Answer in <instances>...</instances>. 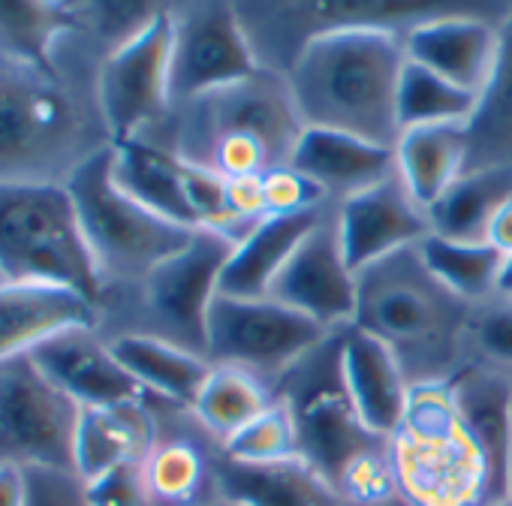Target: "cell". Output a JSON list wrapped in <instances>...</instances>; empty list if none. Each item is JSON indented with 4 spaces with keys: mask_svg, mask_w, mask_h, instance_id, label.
<instances>
[{
    "mask_svg": "<svg viewBox=\"0 0 512 506\" xmlns=\"http://www.w3.org/2000/svg\"><path fill=\"white\" fill-rule=\"evenodd\" d=\"M145 482L154 503H169V506L190 503L205 482V464L199 449L184 440L157 443L145 458Z\"/></svg>",
    "mask_w": 512,
    "mask_h": 506,
    "instance_id": "obj_35",
    "label": "cell"
},
{
    "mask_svg": "<svg viewBox=\"0 0 512 506\" xmlns=\"http://www.w3.org/2000/svg\"><path fill=\"white\" fill-rule=\"evenodd\" d=\"M31 497L28 506H88L85 482L67 470L28 467Z\"/></svg>",
    "mask_w": 512,
    "mask_h": 506,
    "instance_id": "obj_39",
    "label": "cell"
},
{
    "mask_svg": "<svg viewBox=\"0 0 512 506\" xmlns=\"http://www.w3.org/2000/svg\"><path fill=\"white\" fill-rule=\"evenodd\" d=\"M220 497L238 506H341L338 488L308 461L281 464H235L220 461Z\"/></svg>",
    "mask_w": 512,
    "mask_h": 506,
    "instance_id": "obj_24",
    "label": "cell"
},
{
    "mask_svg": "<svg viewBox=\"0 0 512 506\" xmlns=\"http://www.w3.org/2000/svg\"><path fill=\"white\" fill-rule=\"evenodd\" d=\"M112 175L133 199H139L163 220L184 229H199L187 202L181 154H169L163 148L145 145L142 139H130L112 145Z\"/></svg>",
    "mask_w": 512,
    "mask_h": 506,
    "instance_id": "obj_26",
    "label": "cell"
},
{
    "mask_svg": "<svg viewBox=\"0 0 512 506\" xmlns=\"http://www.w3.org/2000/svg\"><path fill=\"white\" fill-rule=\"evenodd\" d=\"M512 196V169L506 163L470 166L425 214L431 235L452 241H485L494 211Z\"/></svg>",
    "mask_w": 512,
    "mask_h": 506,
    "instance_id": "obj_28",
    "label": "cell"
},
{
    "mask_svg": "<svg viewBox=\"0 0 512 506\" xmlns=\"http://www.w3.org/2000/svg\"><path fill=\"white\" fill-rule=\"evenodd\" d=\"M263 184H266V217H293V214L320 211V202L329 196L323 187H317L293 166L266 172Z\"/></svg>",
    "mask_w": 512,
    "mask_h": 506,
    "instance_id": "obj_37",
    "label": "cell"
},
{
    "mask_svg": "<svg viewBox=\"0 0 512 506\" xmlns=\"http://www.w3.org/2000/svg\"><path fill=\"white\" fill-rule=\"evenodd\" d=\"M223 458L235 464H281L302 458L296 422L284 398L272 401L260 416H253L244 428L226 437Z\"/></svg>",
    "mask_w": 512,
    "mask_h": 506,
    "instance_id": "obj_34",
    "label": "cell"
},
{
    "mask_svg": "<svg viewBox=\"0 0 512 506\" xmlns=\"http://www.w3.org/2000/svg\"><path fill=\"white\" fill-rule=\"evenodd\" d=\"M470 127L404 130L395 142V172L410 199L428 211L470 169Z\"/></svg>",
    "mask_w": 512,
    "mask_h": 506,
    "instance_id": "obj_25",
    "label": "cell"
},
{
    "mask_svg": "<svg viewBox=\"0 0 512 506\" xmlns=\"http://www.w3.org/2000/svg\"><path fill=\"white\" fill-rule=\"evenodd\" d=\"M85 7L76 4H22L0 0V55L31 67L43 76L52 73L55 43L82 25Z\"/></svg>",
    "mask_w": 512,
    "mask_h": 506,
    "instance_id": "obj_29",
    "label": "cell"
},
{
    "mask_svg": "<svg viewBox=\"0 0 512 506\" xmlns=\"http://www.w3.org/2000/svg\"><path fill=\"white\" fill-rule=\"evenodd\" d=\"M37 368L79 407H115L142 401L145 389L124 371L112 347L91 329H67L31 350Z\"/></svg>",
    "mask_w": 512,
    "mask_h": 506,
    "instance_id": "obj_17",
    "label": "cell"
},
{
    "mask_svg": "<svg viewBox=\"0 0 512 506\" xmlns=\"http://www.w3.org/2000/svg\"><path fill=\"white\" fill-rule=\"evenodd\" d=\"M154 422L142 401L82 407L76 428V476L97 479L124 464H142L154 449Z\"/></svg>",
    "mask_w": 512,
    "mask_h": 506,
    "instance_id": "obj_23",
    "label": "cell"
},
{
    "mask_svg": "<svg viewBox=\"0 0 512 506\" xmlns=\"http://www.w3.org/2000/svg\"><path fill=\"white\" fill-rule=\"evenodd\" d=\"M479 347L503 362V365H512V308H500V311H491L482 323H479Z\"/></svg>",
    "mask_w": 512,
    "mask_h": 506,
    "instance_id": "obj_40",
    "label": "cell"
},
{
    "mask_svg": "<svg viewBox=\"0 0 512 506\" xmlns=\"http://www.w3.org/2000/svg\"><path fill=\"white\" fill-rule=\"evenodd\" d=\"M482 97L446 82L443 76L410 64L398 82V130H419V127H470L479 112Z\"/></svg>",
    "mask_w": 512,
    "mask_h": 506,
    "instance_id": "obj_31",
    "label": "cell"
},
{
    "mask_svg": "<svg viewBox=\"0 0 512 506\" xmlns=\"http://www.w3.org/2000/svg\"><path fill=\"white\" fill-rule=\"evenodd\" d=\"M284 404L293 413L299 455L335 488L344 470L365 452L383 446L359 419L341 377V335H329L287 374Z\"/></svg>",
    "mask_w": 512,
    "mask_h": 506,
    "instance_id": "obj_5",
    "label": "cell"
},
{
    "mask_svg": "<svg viewBox=\"0 0 512 506\" xmlns=\"http://www.w3.org/2000/svg\"><path fill=\"white\" fill-rule=\"evenodd\" d=\"M509 497H512V473H509Z\"/></svg>",
    "mask_w": 512,
    "mask_h": 506,
    "instance_id": "obj_47",
    "label": "cell"
},
{
    "mask_svg": "<svg viewBox=\"0 0 512 506\" xmlns=\"http://www.w3.org/2000/svg\"><path fill=\"white\" fill-rule=\"evenodd\" d=\"M28 497H31L28 467L0 464V506H28Z\"/></svg>",
    "mask_w": 512,
    "mask_h": 506,
    "instance_id": "obj_41",
    "label": "cell"
},
{
    "mask_svg": "<svg viewBox=\"0 0 512 506\" xmlns=\"http://www.w3.org/2000/svg\"><path fill=\"white\" fill-rule=\"evenodd\" d=\"M485 241L494 250H500L506 260L512 257V196L494 211V217L488 223V232H485Z\"/></svg>",
    "mask_w": 512,
    "mask_h": 506,
    "instance_id": "obj_42",
    "label": "cell"
},
{
    "mask_svg": "<svg viewBox=\"0 0 512 506\" xmlns=\"http://www.w3.org/2000/svg\"><path fill=\"white\" fill-rule=\"evenodd\" d=\"M211 506H238V503H229V500H223V497H220V500H217V503H211Z\"/></svg>",
    "mask_w": 512,
    "mask_h": 506,
    "instance_id": "obj_46",
    "label": "cell"
},
{
    "mask_svg": "<svg viewBox=\"0 0 512 506\" xmlns=\"http://www.w3.org/2000/svg\"><path fill=\"white\" fill-rule=\"evenodd\" d=\"M491 506H512V497H506V500H497V503H491Z\"/></svg>",
    "mask_w": 512,
    "mask_h": 506,
    "instance_id": "obj_45",
    "label": "cell"
},
{
    "mask_svg": "<svg viewBox=\"0 0 512 506\" xmlns=\"http://www.w3.org/2000/svg\"><path fill=\"white\" fill-rule=\"evenodd\" d=\"M0 281L55 284L100 299L103 269L67 184L0 178Z\"/></svg>",
    "mask_w": 512,
    "mask_h": 506,
    "instance_id": "obj_2",
    "label": "cell"
},
{
    "mask_svg": "<svg viewBox=\"0 0 512 506\" xmlns=\"http://www.w3.org/2000/svg\"><path fill=\"white\" fill-rule=\"evenodd\" d=\"M341 377L344 389L377 440H392L404 422L410 386L401 374L398 353L365 329L341 332Z\"/></svg>",
    "mask_w": 512,
    "mask_h": 506,
    "instance_id": "obj_18",
    "label": "cell"
},
{
    "mask_svg": "<svg viewBox=\"0 0 512 506\" xmlns=\"http://www.w3.org/2000/svg\"><path fill=\"white\" fill-rule=\"evenodd\" d=\"M82 407L61 392L31 353L0 362V464L76 473Z\"/></svg>",
    "mask_w": 512,
    "mask_h": 506,
    "instance_id": "obj_6",
    "label": "cell"
},
{
    "mask_svg": "<svg viewBox=\"0 0 512 506\" xmlns=\"http://www.w3.org/2000/svg\"><path fill=\"white\" fill-rule=\"evenodd\" d=\"M272 401L275 398L250 371L235 365H217L211 368L190 410L223 443L238 428H244L253 416H260Z\"/></svg>",
    "mask_w": 512,
    "mask_h": 506,
    "instance_id": "obj_32",
    "label": "cell"
},
{
    "mask_svg": "<svg viewBox=\"0 0 512 506\" xmlns=\"http://www.w3.org/2000/svg\"><path fill=\"white\" fill-rule=\"evenodd\" d=\"M172 13H151L142 28L118 43L97 79V97L112 145L139 139V130L163 115L172 100Z\"/></svg>",
    "mask_w": 512,
    "mask_h": 506,
    "instance_id": "obj_7",
    "label": "cell"
},
{
    "mask_svg": "<svg viewBox=\"0 0 512 506\" xmlns=\"http://www.w3.org/2000/svg\"><path fill=\"white\" fill-rule=\"evenodd\" d=\"M88 506H154L145 482V461L115 467L97 479L85 482Z\"/></svg>",
    "mask_w": 512,
    "mask_h": 506,
    "instance_id": "obj_38",
    "label": "cell"
},
{
    "mask_svg": "<svg viewBox=\"0 0 512 506\" xmlns=\"http://www.w3.org/2000/svg\"><path fill=\"white\" fill-rule=\"evenodd\" d=\"M347 266L359 275L431 235L428 214L410 199L398 175L341 202L335 217Z\"/></svg>",
    "mask_w": 512,
    "mask_h": 506,
    "instance_id": "obj_14",
    "label": "cell"
},
{
    "mask_svg": "<svg viewBox=\"0 0 512 506\" xmlns=\"http://www.w3.org/2000/svg\"><path fill=\"white\" fill-rule=\"evenodd\" d=\"M356 278L359 305L353 326L386 341L395 353L401 344L425 341L443 326L452 296L425 272L416 247L395 253Z\"/></svg>",
    "mask_w": 512,
    "mask_h": 506,
    "instance_id": "obj_10",
    "label": "cell"
},
{
    "mask_svg": "<svg viewBox=\"0 0 512 506\" xmlns=\"http://www.w3.org/2000/svg\"><path fill=\"white\" fill-rule=\"evenodd\" d=\"M229 235L196 229L181 250L145 275V296L163 326L196 350H205V329L214 299L220 296V275L232 257Z\"/></svg>",
    "mask_w": 512,
    "mask_h": 506,
    "instance_id": "obj_12",
    "label": "cell"
},
{
    "mask_svg": "<svg viewBox=\"0 0 512 506\" xmlns=\"http://www.w3.org/2000/svg\"><path fill=\"white\" fill-rule=\"evenodd\" d=\"M190 121H193L190 124L193 145L199 142L202 148L205 142L223 133H250L272 151L278 169L290 166L296 142L305 130L284 73H269V70H260L256 76L232 88L193 100Z\"/></svg>",
    "mask_w": 512,
    "mask_h": 506,
    "instance_id": "obj_11",
    "label": "cell"
},
{
    "mask_svg": "<svg viewBox=\"0 0 512 506\" xmlns=\"http://www.w3.org/2000/svg\"><path fill=\"white\" fill-rule=\"evenodd\" d=\"M76 115L58 88L40 79H0V169H31L70 145Z\"/></svg>",
    "mask_w": 512,
    "mask_h": 506,
    "instance_id": "obj_16",
    "label": "cell"
},
{
    "mask_svg": "<svg viewBox=\"0 0 512 506\" xmlns=\"http://www.w3.org/2000/svg\"><path fill=\"white\" fill-rule=\"evenodd\" d=\"M320 220V211H308L293 217H266L263 223H256L241 241H235L232 257L220 275V296L269 299L287 260Z\"/></svg>",
    "mask_w": 512,
    "mask_h": 506,
    "instance_id": "obj_22",
    "label": "cell"
},
{
    "mask_svg": "<svg viewBox=\"0 0 512 506\" xmlns=\"http://www.w3.org/2000/svg\"><path fill=\"white\" fill-rule=\"evenodd\" d=\"M497 293H500L503 299H509V302H512V257H509V260H506V266H503V275H500Z\"/></svg>",
    "mask_w": 512,
    "mask_h": 506,
    "instance_id": "obj_43",
    "label": "cell"
},
{
    "mask_svg": "<svg viewBox=\"0 0 512 506\" xmlns=\"http://www.w3.org/2000/svg\"><path fill=\"white\" fill-rule=\"evenodd\" d=\"M172 22V97L199 100L263 70L247 25L235 7L190 4L172 13Z\"/></svg>",
    "mask_w": 512,
    "mask_h": 506,
    "instance_id": "obj_9",
    "label": "cell"
},
{
    "mask_svg": "<svg viewBox=\"0 0 512 506\" xmlns=\"http://www.w3.org/2000/svg\"><path fill=\"white\" fill-rule=\"evenodd\" d=\"M115 359L124 365V371L145 389L157 392L175 404L193 407L202 383L211 374V365L187 350L184 344L154 338V335H121L112 344Z\"/></svg>",
    "mask_w": 512,
    "mask_h": 506,
    "instance_id": "obj_27",
    "label": "cell"
},
{
    "mask_svg": "<svg viewBox=\"0 0 512 506\" xmlns=\"http://www.w3.org/2000/svg\"><path fill=\"white\" fill-rule=\"evenodd\" d=\"M338 494L347 497L350 503H359V506H377V503L389 500L392 494H398V482H395V470H392V458H389V443L359 455L344 470V476L338 482Z\"/></svg>",
    "mask_w": 512,
    "mask_h": 506,
    "instance_id": "obj_36",
    "label": "cell"
},
{
    "mask_svg": "<svg viewBox=\"0 0 512 506\" xmlns=\"http://www.w3.org/2000/svg\"><path fill=\"white\" fill-rule=\"evenodd\" d=\"M67 190L103 272L148 275L196 232L163 220L115 181L112 145L85 157L73 169Z\"/></svg>",
    "mask_w": 512,
    "mask_h": 506,
    "instance_id": "obj_4",
    "label": "cell"
},
{
    "mask_svg": "<svg viewBox=\"0 0 512 506\" xmlns=\"http://www.w3.org/2000/svg\"><path fill=\"white\" fill-rule=\"evenodd\" d=\"M419 263L452 299H482L497 293L506 257L488 241H452L428 235L416 244Z\"/></svg>",
    "mask_w": 512,
    "mask_h": 506,
    "instance_id": "obj_30",
    "label": "cell"
},
{
    "mask_svg": "<svg viewBox=\"0 0 512 506\" xmlns=\"http://www.w3.org/2000/svg\"><path fill=\"white\" fill-rule=\"evenodd\" d=\"M269 299L311 317L329 332L356 323L359 278L344 260L335 217H323L305 235V241L296 247L284 272L278 275Z\"/></svg>",
    "mask_w": 512,
    "mask_h": 506,
    "instance_id": "obj_13",
    "label": "cell"
},
{
    "mask_svg": "<svg viewBox=\"0 0 512 506\" xmlns=\"http://www.w3.org/2000/svg\"><path fill=\"white\" fill-rule=\"evenodd\" d=\"M94 302L55 284L0 281V362L31 353L67 329H94Z\"/></svg>",
    "mask_w": 512,
    "mask_h": 506,
    "instance_id": "obj_19",
    "label": "cell"
},
{
    "mask_svg": "<svg viewBox=\"0 0 512 506\" xmlns=\"http://www.w3.org/2000/svg\"><path fill=\"white\" fill-rule=\"evenodd\" d=\"M404 34L389 25H341L308 37L284 79L305 127L353 133L395 148Z\"/></svg>",
    "mask_w": 512,
    "mask_h": 506,
    "instance_id": "obj_1",
    "label": "cell"
},
{
    "mask_svg": "<svg viewBox=\"0 0 512 506\" xmlns=\"http://www.w3.org/2000/svg\"><path fill=\"white\" fill-rule=\"evenodd\" d=\"M398 491L416 506H488V467L458 419L452 383L410 386L401 428L389 440Z\"/></svg>",
    "mask_w": 512,
    "mask_h": 506,
    "instance_id": "obj_3",
    "label": "cell"
},
{
    "mask_svg": "<svg viewBox=\"0 0 512 506\" xmlns=\"http://www.w3.org/2000/svg\"><path fill=\"white\" fill-rule=\"evenodd\" d=\"M407 61L419 64L446 82L485 97L497 76L503 37L500 31L470 13L446 10L419 22H410L404 34Z\"/></svg>",
    "mask_w": 512,
    "mask_h": 506,
    "instance_id": "obj_15",
    "label": "cell"
},
{
    "mask_svg": "<svg viewBox=\"0 0 512 506\" xmlns=\"http://www.w3.org/2000/svg\"><path fill=\"white\" fill-rule=\"evenodd\" d=\"M290 166L326 193H341L344 199L398 175L395 148L326 127L302 130Z\"/></svg>",
    "mask_w": 512,
    "mask_h": 506,
    "instance_id": "obj_21",
    "label": "cell"
},
{
    "mask_svg": "<svg viewBox=\"0 0 512 506\" xmlns=\"http://www.w3.org/2000/svg\"><path fill=\"white\" fill-rule=\"evenodd\" d=\"M503 49L491 88L485 91L479 112L470 124V166H494L497 154L512 151V13L506 31H500Z\"/></svg>",
    "mask_w": 512,
    "mask_h": 506,
    "instance_id": "obj_33",
    "label": "cell"
},
{
    "mask_svg": "<svg viewBox=\"0 0 512 506\" xmlns=\"http://www.w3.org/2000/svg\"><path fill=\"white\" fill-rule=\"evenodd\" d=\"M332 332L275 299L217 296L208 314L205 353L244 371H290Z\"/></svg>",
    "mask_w": 512,
    "mask_h": 506,
    "instance_id": "obj_8",
    "label": "cell"
},
{
    "mask_svg": "<svg viewBox=\"0 0 512 506\" xmlns=\"http://www.w3.org/2000/svg\"><path fill=\"white\" fill-rule=\"evenodd\" d=\"M452 398L461 425L473 437L488 467L491 503L509 497L512 473V389L503 377L470 368L452 380ZM488 503V506H491Z\"/></svg>",
    "mask_w": 512,
    "mask_h": 506,
    "instance_id": "obj_20",
    "label": "cell"
},
{
    "mask_svg": "<svg viewBox=\"0 0 512 506\" xmlns=\"http://www.w3.org/2000/svg\"><path fill=\"white\" fill-rule=\"evenodd\" d=\"M377 506H416V503H410V500L398 491V494H392L389 500H383V503H377Z\"/></svg>",
    "mask_w": 512,
    "mask_h": 506,
    "instance_id": "obj_44",
    "label": "cell"
}]
</instances>
